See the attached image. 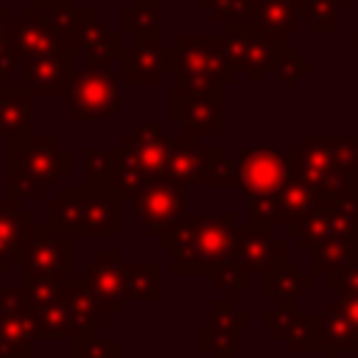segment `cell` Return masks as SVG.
Returning <instances> with one entry per match:
<instances>
[{
  "label": "cell",
  "mask_w": 358,
  "mask_h": 358,
  "mask_svg": "<svg viewBox=\"0 0 358 358\" xmlns=\"http://www.w3.org/2000/svg\"><path fill=\"white\" fill-rule=\"evenodd\" d=\"M336 3H338L341 8H350V6H352V0H336Z\"/></svg>",
  "instance_id": "obj_52"
},
{
  "label": "cell",
  "mask_w": 358,
  "mask_h": 358,
  "mask_svg": "<svg viewBox=\"0 0 358 358\" xmlns=\"http://www.w3.org/2000/svg\"><path fill=\"white\" fill-rule=\"evenodd\" d=\"M291 42V39H277L266 31H260L255 22H241V25H224V34H218V45L221 53L227 59V64L249 78L252 87H260L263 78L271 73L280 48Z\"/></svg>",
  "instance_id": "obj_6"
},
{
  "label": "cell",
  "mask_w": 358,
  "mask_h": 358,
  "mask_svg": "<svg viewBox=\"0 0 358 358\" xmlns=\"http://www.w3.org/2000/svg\"><path fill=\"white\" fill-rule=\"evenodd\" d=\"M123 268H126V257L120 249H98L92 260L84 263V268L78 271L81 282L98 296L103 299L112 313H120L126 305V288H123Z\"/></svg>",
  "instance_id": "obj_20"
},
{
  "label": "cell",
  "mask_w": 358,
  "mask_h": 358,
  "mask_svg": "<svg viewBox=\"0 0 358 358\" xmlns=\"http://www.w3.org/2000/svg\"><path fill=\"white\" fill-rule=\"evenodd\" d=\"M327 358H338V355H327Z\"/></svg>",
  "instance_id": "obj_53"
},
{
  "label": "cell",
  "mask_w": 358,
  "mask_h": 358,
  "mask_svg": "<svg viewBox=\"0 0 358 358\" xmlns=\"http://www.w3.org/2000/svg\"><path fill=\"white\" fill-rule=\"evenodd\" d=\"M20 282H64L73 271V238L50 224H36L20 255Z\"/></svg>",
  "instance_id": "obj_7"
},
{
  "label": "cell",
  "mask_w": 358,
  "mask_h": 358,
  "mask_svg": "<svg viewBox=\"0 0 358 358\" xmlns=\"http://www.w3.org/2000/svg\"><path fill=\"white\" fill-rule=\"evenodd\" d=\"M34 6H39V8H62V6H73V0H34Z\"/></svg>",
  "instance_id": "obj_49"
},
{
  "label": "cell",
  "mask_w": 358,
  "mask_h": 358,
  "mask_svg": "<svg viewBox=\"0 0 358 358\" xmlns=\"http://www.w3.org/2000/svg\"><path fill=\"white\" fill-rule=\"evenodd\" d=\"M62 50V42L45 14V8L25 6L20 14L8 22V56L20 67L22 59L28 56H42V53H56Z\"/></svg>",
  "instance_id": "obj_16"
},
{
  "label": "cell",
  "mask_w": 358,
  "mask_h": 358,
  "mask_svg": "<svg viewBox=\"0 0 358 358\" xmlns=\"http://www.w3.org/2000/svg\"><path fill=\"white\" fill-rule=\"evenodd\" d=\"M34 101L17 84H0V137L34 131Z\"/></svg>",
  "instance_id": "obj_27"
},
{
  "label": "cell",
  "mask_w": 358,
  "mask_h": 358,
  "mask_svg": "<svg viewBox=\"0 0 358 358\" xmlns=\"http://www.w3.org/2000/svg\"><path fill=\"white\" fill-rule=\"evenodd\" d=\"M173 73V50L162 42H131L120 56V81L129 87H157Z\"/></svg>",
  "instance_id": "obj_18"
},
{
  "label": "cell",
  "mask_w": 358,
  "mask_h": 358,
  "mask_svg": "<svg viewBox=\"0 0 358 358\" xmlns=\"http://www.w3.org/2000/svg\"><path fill=\"white\" fill-rule=\"evenodd\" d=\"M330 291H336L338 296H358V263L350 266L347 271L336 274V277H327L324 280Z\"/></svg>",
  "instance_id": "obj_48"
},
{
  "label": "cell",
  "mask_w": 358,
  "mask_h": 358,
  "mask_svg": "<svg viewBox=\"0 0 358 358\" xmlns=\"http://www.w3.org/2000/svg\"><path fill=\"white\" fill-rule=\"evenodd\" d=\"M36 227L34 213H28L17 199H0V277L8 274L11 263H20L28 232Z\"/></svg>",
  "instance_id": "obj_24"
},
{
  "label": "cell",
  "mask_w": 358,
  "mask_h": 358,
  "mask_svg": "<svg viewBox=\"0 0 358 358\" xmlns=\"http://www.w3.org/2000/svg\"><path fill=\"white\" fill-rule=\"evenodd\" d=\"M210 17L215 22L224 25H241V22H252V11H255V0H218L210 8Z\"/></svg>",
  "instance_id": "obj_43"
},
{
  "label": "cell",
  "mask_w": 358,
  "mask_h": 358,
  "mask_svg": "<svg viewBox=\"0 0 358 358\" xmlns=\"http://www.w3.org/2000/svg\"><path fill=\"white\" fill-rule=\"evenodd\" d=\"M322 330H324V355H341V352H358V333L347 313L341 310L338 299H327L322 313Z\"/></svg>",
  "instance_id": "obj_30"
},
{
  "label": "cell",
  "mask_w": 358,
  "mask_h": 358,
  "mask_svg": "<svg viewBox=\"0 0 358 358\" xmlns=\"http://www.w3.org/2000/svg\"><path fill=\"white\" fill-rule=\"evenodd\" d=\"M117 148L137 165L143 168L151 179L168 176V159H171V137L162 134V129L151 120H143L134 126L131 134H126Z\"/></svg>",
  "instance_id": "obj_21"
},
{
  "label": "cell",
  "mask_w": 358,
  "mask_h": 358,
  "mask_svg": "<svg viewBox=\"0 0 358 358\" xmlns=\"http://www.w3.org/2000/svg\"><path fill=\"white\" fill-rule=\"evenodd\" d=\"M171 50H173V76L204 78L221 87H232L238 81V73L227 64L221 53L218 34L176 31L171 39Z\"/></svg>",
  "instance_id": "obj_8"
},
{
  "label": "cell",
  "mask_w": 358,
  "mask_h": 358,
  "mask_svg": "<svg viewBox=\"0 0 358 358\" xmlns=\"http://www.w3.org/2000/svg\"><path fill=\"white\" fill-rule=\"evenodd\" d=\"M109 168H112V151L109 148H98V145L84 148V182L106 185Z\"/></svg>",
  "instance_id": "obj_44"
},
{
  "label": "cell",
  "mask_w": 358,
  "mask_h": 358,
  "mask_svg": "<svg viewBox=\"0 0 358 358\" xmlns=\"http://www.w3.org/2000/svg\"><path fill=\"white\" fill-rule=\"evenodd\" d=\"M109 151H112V168H109V176H106V187L123 201L126 199H137L145 190V185L151 182V176L143 168H137L117 145L109 148Z\"/></svg>",
  "instance_id": "obj_32"
},
{
  "label": "cell",
  "mask_w": 358,
  "mask_h": 358,
  "mask_svg": "<svg viewBox=\"0 0 358 358\" xmlns=\"http://www.w3.org/2000/svg\"><path fill=\"white\" fill-rule=\"evenodd\" d=\"M45 224L70 238H120L123 199L106 185H59L56 193L45 199Z\"/></svg>",
  "instance_id": "obj_3"
},
{
  "label": "cell",
  "mask_w": 358,
  "mask_h": 358,
  "mask_svg": "<svg viewBox=\"0 0 358 358\" xmlns=\"http://www.w3.org/2000/svg\"><path fill=\"white\" fill-rule=\"evenodd\" d=\"M277 199H280V224L285 227V232H291L305 218V213L310 210V204L316 201V193L310 190V185L302 176H291L288 173V179L280 187Z\"/></svg>",
  "instance_id": "obj_33"
},
{
  "label": "cell",
  "mask_w": 358,
  "mask_h": 358,
  "mask_svg": "<svg viewBox=\"0 0 358 358\" xmlns=\"http://www.w3.org/2000/svg\"><path fill=\"white\" fill-rule=\"evenodd\" d=\"M213 3H218V0H199V6H201V8H210Z\"/></svg>",
  "instance_id": "obj_51"
},
{
  "label": "cell",
  "mask_w": 358,
  "mask_h": 358,
  "mask_svg": "<svg viewBox=\"0 0 358 358\" xmlns=\"http://www.w3.org/2000/svg\"><path fill=\"white\" fill-rule=\"evenodd\" d=\"M64 302H67V310H70V319H73V330L76 336H95L98 330L109 327L112 324V308L98 299L84 282L78 274H73L70 280H64Z\"/></svg>",
  "instance_id": "obj_22"
},
{
  "label": "cell",
  "mask_w": 358,
  "mask_h": 358,
  "mask_svg": "<svg viewBox=\"0 0 358 358\" xmlns=\"http://www.w3.org/2000/svg\"><path fill=\"white\" fill-rule=\"evenodd\" d=\"M123 288H126V302H159L162 266L154 260H126Z\"/></svg>",
  "instance_id": "obj_29"
},
{
  "label": "cell",
  "mask_w": 358,
  "mask_h": 358,
  "mask_svg": "<svg viewBox=\"0 0 358 358\" xmlns=\"http://www.w3.org/2000/svg\"><path fill=\"white\" fill-rule=\"evenodd\" d=\"M171 117L182 123L185 134L201 140L227 131V90L201 98H171Z\"/></svg>",
  "instance_id": "obj_19"
},
{
  "label": "cell",
  "mask_w": 358,
  "mask_h": 358,
  "mask_svg": "<svg viewBox=\"0 0 358 358\" xmlns=\"http://www.w3.org/2000/svg\"><path fill=\"white\" fill-rule=\"evenodd\" d=\"M62 50L73 62H112L123 56L126 45L123 34L109 31L92 6H73V17L62 36Z\"/></svg>",
  "instance_id": "obj_9"
},
{
  "label": "cell",
  "mask_w": 358,
  "mask_h": 358,
  "mask_svg": "<svg viewBox=\"0 0 358 358\" xmlns=\"http://www.w3.org/2000/svg\"><path fill=\"white\" fill-rule=\"evenodd\" d=\"M350 48H352V53H355V59H358V31L350 34Z\"/></svg>",
  "instance_id": "obj_50"
},
{
  "label": "cell",
  "mask_w": 358,
  "mask_h": 358,
  "mask_svg": "<svg viewBox=\"0 0 358 358\" xmlns=\"http://www.w3.org/2000/svg\"><path fill=\"white\" fill-rule=\"evenodd\" d=\"M299 316H302V305H299V299H285V302H274L271 313L263 316V324L271 330L274 338L285 341L288 333H291V327L299 322Z\"/></svg>",
  "instance_id": "obj_40"
},
{
  "label": "cell",
  "mask_w": 358,
  "mask_h": 358,
  "mask_svg": "<svg viewBox=\"0 0 358 358\" xmlns=\"http://www.w3.org/2000/svg\"><path fill=\"white\" fill-rule=\"evenodd\" d=\"M288 352H324L322 313H302L285 338Z\"/></svg>",
  "instance_id": "obj_35"
},
{
  "label": "cell",
  "mask_w": 358,
  "mask_h": 358,
  "mask_svg": "<svg viewBox=\"0 0 358 358\" xmlns=\"http://www.w3.org/2000/svg\"><path fill=\"white\" fill-rule=\"evenodd\" d=\"M210 157H213V145H201L190 134H176V137H171L168 176L176 179L179 185H185V187H190V185L207 187Z\"/></svg>",
  "instance_id": "obj_23"
},
{
  "label": "cell",
  "mask_w": 358,
  "mask_h": 358,
  "mask_svg": "<svg viewBox=\"0 0 358 358\" xmlns=\"http://www.w3.org/2000/svg\"><path fill=\"white\" fill-rule=\"evenodd\" d=\"M330 207V235H358V187L344 196L327 199Z\"/></svg>",
  "instance_id": "obj_37"
},
{
  "label": "cell",
  "mask_w": 358,
  "mask_h": 358,
  "mask_svg": "<svg viewBox=\"0 0 358 358\" xmlns=\"http://www.w3.org/2000/svg\"><path fill=\"white\" fill-rule=\"evenodd\" d=\"M336 157L341 168L358 182V137H336Z\"/></svg>",
  "instance_id": "obj_47"
},
{
  "label": "cell",
  "mask_w": 358,
  "mask_h": 358,
  "mask_svg": "<svg viewBox=\"0 0 358 358\" xmlns=\"http://www.w3.org/2000/svg\"><path fill=\"white\" fill-rule=\"evenodd\" d=\"M70 358H123V341L101 336H76L70 338Z\"/></svg>",
  "instance_id": "obj_39"
},
{
  "label": "cell",
  "mask_w": 358,
  "mask_h": 358,
  "mask_svg": "<svg viewBox=\"0 0 358 358\" xmlns=\"http://www.w3.org/2000/svg\"><path fill=\"white\" fill-rule=\"evenodd\" d=\"M310 70H313V62L302 56V48L285 42V45L280 48V56H277L274 67H271V76H274L282 87H294V84H299Z\"/></svg>",
  "instance_id": "obj_36"
},
{
  "label": "cell",
  "mask_w": 358,
  "mask_h": 358,
  "mask_svg": "<svg viewBox=\"0 0 358 358\" xmlns=\"http://www.w3.org/2000/svg\"><path fill=\"white\" fill-rule=\"evenodd\" d=\"M185 185H179L171 176L151 179L145 190L131 199L134 201V215L145 227L148 238H159L165 229H171L185 213H187V199H185Z\"/></svg>",
  "instance_id": "obj_11"
},
{
  "label": "cell",
  "mask_w": 358,
  "mask_h": 358,
  "mask_svg": "<svg viewBox=\"0 0 358 358\" xmlns=\"http://www.w3.org/2000/svg\"><path fill=\"white\" fill-rule=\"evenodd\" d=\"M241 215L235 210L224 213H196L187 210L171 229H165L157 243L173 255L171 271L176 277H210L221 266L235 260V246L241 235Z\"/></svg>",
  "instance_id": "obj_1"
},
{
  "label": "cell",
  "mask_w": 358,
  "mask_h": 358,
  "mask_svg": "<svg viewBox=\"0 0 358 358\" xmlns=\"http://www.w3.org/2000/svg\"><path fill=\"white\" fill-rule=\"evenodd\" d=\"M123 34H129L134 42H159L162 31V6L159 0H134L120 14Z\"/></svg>",
  "instance_id": "obj_31"
},
{
  "label": "cell",
  "mask_w": 358,
  "mask_h": 358,
  "mask_svg": "<svg viewBox=\"0 0 358 358\" xmlns=\"http://www.w3.org/2000/svg\"><path fill=\"white\" fill-rule=\"evenodd\" d=\"M238 185V168L235 159L227 157L224 148L213 145V157H210V173H207V187H235Z\"/></svg>",
  "instance_id": "obj_42"
},
{
  "label": "cell",
  "mask_w": 358,
  "mask_h": 358,
  "mask_svg": "<svg viewBox=\"0 0 358 358\" xmlns=\"http://www.w3.org/2000/svg\"><path fill=\"white\" fill-rule=\"evenodd\" d=\"M249 316L238 310V294H224L210 302V319L199 327V350L210 358H238V330Z\"/></svg>",
  "instance_id": "obj_15"
},
{
  "label": "cell",
  "mask_w": 358,
  "mask_h": 358,
  "mask_svg": "<svg viewBox=\"0 0 358 358\" xmlns=\"http://www.w3.org/2000/svg\"><path fill=\"white\" fill-rule=\"evenodd\" d=\"M76 67L78 64L64 50L28 56L20 62L17 87L31 98H67L76 81Z\"/></svg>",
  "instance_id": "obj_12"
},
{
  "label": "cell",
  "mask_w": 358,
  "mask_h": 358,
  "mask_svg": "<svg viewBox=\"0 0 358 358\" xmlns=\"http://www.w3.org/2000/svg\"><path fill=\"white\" fill-rule=\"evenodd\" d=\"M313 255V274L336 277L358 263V235H327Z\"/></svg>",
  "instance_id": "obj_28"
},
{
  "label": "cell",
  "mask_w": 358,
  "mask_h": 358,
  "mask_svg": "<svg viewBox=\"0 0 358 358\" xmlns=\"http://www.w3.org/2000/svg\"><path fill=\"white\" fill-rule=\"evenodd\" d=\"M288 235H277V227L243 224L235 246V260L252 277H263L274 263L288 257Z\"/></svg>",
  "instance_id": "obj_17"
},
{
  "label": "cell",
  "mask_w": 358,
  "mask_h": 358,
  "mask_svg": "<svg viewBox=\"0 0 358 358\" xmlns=\"http://www.w3.org/2000/svg\"><path fill=\"white\" fill-rule=\"evenodd\" d=\"M252 22L277 39H291L305 25L299 0H255Z\"/></svg>",
  "instance_id": "obj_26"
},
{
  "label": "cell",
  "mask_w": 358,
  "mask_h": 358,
  "mask_svg": "<svg viewBox=\"0 0 358 358\" xmlns=\"http://www.w3.org/2000/svg\"><path fill=\"white\" fill-rule=\"evenodd\" d=\"M73 171V151L59 140V134H17L8 137L6 173L8 196L17 201L48 199V190L62 185V176Z\"/></svg>",
  "instance_id": "obj_2"
},
{
  "label": "cell",
  "mask_w": 358,
  "mask_h": 358,
  "mask_svg": "<svg viewBox=\"0 0 358 358\" xmlns=\"http://www.w3.org/2000/svg\"><path fill=\"white\" fill-rule=\"evenodd\" d=\"M39 330L22 288L0 285V358H34Z\"/></svg>",
  "instance_id": "obj_13"
},
{
  "label": "cell",
  "mask_w": 358,
  "mask_h": 358,
  "mask_svg": "<svg viewBox=\"0 0 358 358\" xmlns=\"http://www.w3.org/2000/svg\"><path fill=\"white\" fill-rule=\"evenodd\" d=\"M310 282H313V277H308L296 260L282 257L260 277V299L271 302V305L285 302V299H299V294L308 291Z\"/></svg>",
  "instance_id": "obj_25"
},
{
  "label": "cell",
  "mask_w": 358,
  "mask_h": 358,
  "mask_svg": "<svg viewBox=\"0 0 358 358\" xmlns=\"http://www.w3.org/2000/svg\"><path fill=\"white\" fill-rule=\"evenodd\" d=\"M123 81L112 62H81L76 67V81L70 87V120L73 123H101L117 112L123 103Z\"/></svg>",
  "instance_id": "obj_5"
},
{
  "label": "cell",
  "mask_w": 358,
  "mask_h": 358,
  "mask_svg": "<svg viewBox=\"0 0 358 358\" xmlns=\"http://www.w3.org/2000/svg\"><path fill=\"white\" fill-rule=\"evenodd\" d=\"M20 288L34 313L39 338H48V341L76 338L73 319L64 302V282H20Z\"/></svg>",
  "instance_id": "obj_14"
},
{
  "label": "cell",
  "mask_w": 358,
  "mask_h": 358,
  "mask_svg": "<svg viewBox=\"0 0 358 358\" xmlns=\"http://www.w3.org/2000/svg\"><path fill=\"white\" fill-rule=\"evenodd\" d=\"M285 235L294 238L302 252H316V246L330 235V207H327V199H316L310 204V210L305 213V218L291 232H285Z\"/></svg>",
  "instance_id": "obj_34"
},
{
  "label": "cell",
  "mask_w": 358,
  "mask_h": 358,
  "mask_svg": "<svg viewBox=\"0 0 358 358\" xmlns=\"http://www.w3.org/2000/svg\"><path fill=\"white\" fill-rule=\"evenodd\" d=\"M238 168V196L241 199H260L277 196L288 179V157L271 145H252L241 148L235 157Z\"/></svg>",
  "instance_id": "obj_10"
},
{
  "label": "cell",
  "mask_w": 358,
  "mask_h": 358,
  "mask_svg": "<svg viewBox=\"0 0 358 358\" xmlns=\"http://www.w3.org/2000/svg\"><path fill=\"white\" fill-rule=\"evenodd\" d=\"M8 22L11 14L6 6H0V84H17V64L8 56Z\"/></svg>",
  "instance_id": "obj_46"
},
{
  "label": "cell",
  "mask_w": 358,
  "mask_h": 358,
  "mask_svg": "<svg viewBox=\"0 0 358 358\" xmlns=\"http://www.w3.org/2000/svg\"><path fill=\"white\" fill-rule=\"evenodd\" d=\"M288 173L302 176L316 199H336L358 187V182L341 168L336 157V137L333 134H305L285 151Z\"/></svg>",
  "instance_id": "obj_4"
},
{
  "label": "cell",
  "mask_w": 358,
  "mask_h": 358,
  "mask_svg": "<svg viewBox=\"0 0 358 358\" xmlns=\"http://www.w3.org/2000/svg\"><path fill=\"white\" fill-rule=\"evenodd\" d=\"M249 224L280 227V199L277 196L249 199Z\"/></svg>",
  "instance_id": "obj_45"
},
{
  "label": "cell",
  "mask_w": 358,
  "mask_h": 358,
  "mask_svg": "<svg viewBox=\"0 0 358 358\" xmlns=\"http://www.w3.org/2000/svg\"><path fill=\"white\" fill-rule=\"evenodd\" d=\"M302 20L313 25V31L319 34H336L338 31V17H341V6L336 0H302Z\"/></svg>",
  "instance_id": "obj_38"
},
{
  "label": "cell",
  "mask_w": 358,
  "mask_h": 358,
  "mask_svg": "<svg viewBox=\"0 0 358 358\" xmlns=\"http://www.w3.org/2000/svg\"><path fill=\"white\" fill-rule=\"evenodd\" d=\"M210 285L215 288V291H224V294H238V291H243V288H249V282H252V274L238 263V260H232V263H227V266H221L218 271H213L210 277Z\"/></svg>",
  "instance_id": "obj_41"
}]
</instances>
